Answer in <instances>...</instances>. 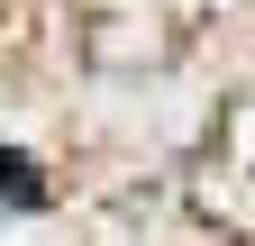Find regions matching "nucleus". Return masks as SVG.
I'll use <instances>...</instances> for the list:
<instances>
[{"instance_id": "f257e3e1", "label": "nucleus", "mask_w": 255, "mask_h": 246, "mask_svg": "<svg viewBox=\"0 0 255 246\" xmlns=\"http://www.w3.org/2000/svg\"><path fill=\"white\" fill-rule=\"evenodd\" d=\"M0 192H9V201H37V164H27V155H0Z\"/></svg>"}]
</instances>
